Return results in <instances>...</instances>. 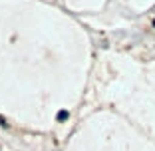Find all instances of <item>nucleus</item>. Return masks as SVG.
<instances>
[{"label":"nucleus","mask_w":155,"mask_h":151,"mask_svg":"<svg viewBox=\"0 0 155 151\" xmlns=\"http://www.w3.org/2000/svg\"><path fill=\"white\" fill-rule=\"evenodd\" d=\"M0 125H4V127L8 125V123H6V119H4V117H0Z\"/></svg>","instance_id":"obj_2"},{"label":"nucleus","mask_w":155,"mask_h":151,"mask_svg":"<svg viewBox=\"0 0 155 151\" xmlns=\"http://www.w3.org/2000/svg\"><path fill=\"white\" fill-rule=\"evenodd\" d=\"M153 26H155V20H153Z\"/></svg>","instance_id":"obj_3"},{"label":"nucleus","mask_w":155,"mask_h":151,"mask_svg":"<svg viewBox=\"0 0 155 151\" xmlns=\"http://www.w3.org/2000/svg\"><path fill=\"white\" fill-rule=\"evenodd\" d=\"M70 117V113L66 110H62V111H58V121H66V119Z\"/></svg>","instance_id":"obj_1"}]
</instances>
